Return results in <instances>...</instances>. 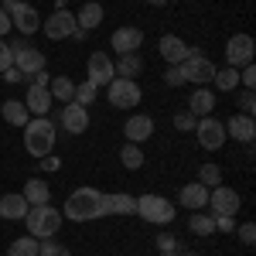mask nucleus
Here are the masks:
<instances>
[{
	"mask_svg": "<svg viewBox=\"0 0 256 256\" xmlns=\"http://www.w3.org/2000/svg\"><path fill=\"white\" fill-rule=\"evenodd\" d=\"M62 216L72 218V222H89V218H99V216H102V192H96V188H76L72 195L65 198Z\"/></svg>",
	"mask_w": 256,
	"mask_h": 256,
	"instance_id": "f257e3e1",
	"label": "nucleus"
},
{
	"mask_svg": "<svg viewBox=\"0 0 256 256\" xmlns=\"http://www.w3.org/2000/svg\"><path fill=\"white\" fill-rule=\"evenodd\" d=\"M24 147L31 158H48L55 147V123L48 116H34L24 123Z\"/></svg>",
	"mask_w": 256,
	"mask_h": 256,
	"instance_id": "f03ea898",
	"label": "nucleus"
},
{
	"mask_svg": "<svg viewBox=\"0 0 256 256\" xmlns=\"http://www.w3.org/2000/svg\"><path fill=\"white\" fill-rule=\"evenodd\" d=\"M62 218H65L62 208H52V205H31L28 216H24V222H28V236L52 239L62 229Z\"/></svg>",
	"mask_w": 256,
	"mask_h": 256,
	"instance_id": "7ed1b4c3",
	"label": "nucleus"
},
{
	"mask_svg": "<svg viewBox=\"0 0 256 256\" xmlns=\"http://www.w3.org/2000/svg\"><path fill=\"white\" fill-rule=\"evenodd\" d=\"M137 216L144 222H154V226H168L174 218V205L160 195H140L137 198Z\"/></svg>",
	"mask_w": 256,
	"mask_h": 256,
	"instance_id": "20e7f679",
	"label": "nucleus"
},
{
	"mask_svg": "<svg viewBox=\"0 0 256 256\" xmlns=\"http://www.w3.org/2000/svg\"><path fill=\"white\" fill-rule=\"evenodd\" d=\"M106 99H110V106H116V110H134L144 92H140L137 79H113L106 86Z\"/></svg>",
	"mask_w": 256,
	"mask_h": 256,
	"instance_id": "39448f33",
	"label": "nucleus"
},
{
	"mask_svg": "<svg viewBox=\"0 0 256 256\" xmlns=\"http://www.w3.org/2000/svg\"><path fill=\"white\" fill-rule=\"evenodd\" d=\"M181 72H184V82H198V86H208V82L216 79V65L212 58H205L202 52L192 48V55L181 62Z\"/></svg>",
	"mask_w": 256,
	"mask_h": 256,
	"instance_id": "423d86ee",
	"label": "nucleus"
},
{
	"mask_svg": "<svg viewBox=\"0 0 256 256\" xmlns=\"http://www.w3.org/2000/svg\"><path fill=\"white\" fill-rule=\"evenodd\" d=\"M10 55H14V68H18L20 76H34V72L44 68V55H41L34 44H28V41L10 44Z\"/></svg>",
	"mask_w": 256,
	"mask_h": 256,
	"instance_id": "0eeeda50",
	"label": "nucleus"
},
{
	"mask_svg": "<svg viewBox=\"0 0 256 256\" xmlns=\"http://www.w3.org/2000/svg\"><path fill=\"white\" fill-rule=\"evenodd\" d=\"M205 208H212V216H236L239 212V192L229 188V184H216L208 192V205Z\"/></svg>",
	"mask_w": 256,
	"mask_h": 256,
	"instance_id": "6e6552de",
	"label": "nucleus"
},
{
	"mask_svg": "<svg viewBox=\"0 0 256 256\" xmlns=\"http://www.w3.org/2000/svg\"><path fill=\"white\" fill-rule=\"evenodd\" d=\"M195 137H198V144H202L205 150H218V147L226 144V126H222L218 120H212V116H198Z\"/></svg>",
	"mask_w": 256,
	"mask_h": 256,
	"instance_id": "1a4fd4ad",
	"label": "nucleus"
},
{
	"mask_svg": "<svg viewBox=\"0 0 256 256\" xmlns=\"http://www.w3.org/2000/svg\"><path fill=\"white\" fill-rule=\"evenodd\" d=\"M226 62H229V68L253 65V38L250 34H232L229 44H226Z\"/></svg>",
	"mask_w": 256,
	"mask_h": 256,
	"instance_id": "9d476101",
	"label": "nucleus"
},
{
	"mask_svg": "<svg viewBox=\"0 0 256 256\" xmlns=\"http://www.w3.org/2000/svg\"><path fill=\"white\" fill-rule=\"evenodd\" d=\"M44 38L52 41H62V38H72L76 31H79V24H76V18L68 14V10H55L52 18H44Z\"/></svg>",
	"mask_w": 256,
	"mask_h": 256,
	"instance_id": "9b49d317",
	"label": "nucleus"
},
{
	"mask_svg": "<svg viewBox=\"0 0 256 256\" xmlns=\"http://www.w3.org/2000/svg\"><path fill=\"white\" fill-rule=\"evenodd\" d=\"M113 79H116L113 58H110V55H102V52H92V55H89V82L99 89V86H110Z\"/></svg>",
	"mask_w": 256,
	"mask_h": 256,
	"instance_id": "f8f14e48",
	"label": "nucleus"
},
{
	"mask_svg": "<svg viewBox=\"0 0 256 256\" xmlns=\"http://www.w3.org/2000/svg\"><path fill=\"white\" fill-rule=\"evenodd\" d=\"M62 126L72 134V137H79L89 130V110L79 106V102H65V110H62Z\"/></svg>",
	"mask_w": 256,
	"mask_h": 256,
	"instance_id": "ddd939ff",
	"label": "nucleus"
},
{
	"mask_svg": "<svg viewBox=\"0 0 256 256\" xmlns=\"http://www.w3.org/2000/svg\"><path fill=\"white\" fill-rule=\"evenodd\" d=\"M10 24L18 28L20 34H34V31L41 28V14L31 7V4H24V0H20L18 7L10 10Z\"/></svg>",
	"mask_w": 256,
	"mask_h": 256,
	"instance_id": "4468645a",
	"label": "nucleus"
},
{
	"mask_svg": "<svg viewBox=\"0 0 256 256\" xmlns=\"http://www.w3.org/2000/svg\"><path fill=\"white\" fill-rule=\"evenodd\" d=\"M110 44H113L116 55H130V52H137L140 44H144V31L140 28H116Z\"/></svg>",
	"mask_w": 256,
	"mask_h": 256,
	"instance_id": "2eb2a0df",
	"label": "nucleus"
},
{
	"mask_svg": "<svg viewBox=\"0 0 256 256\" xmlns=\"http://www.w3.org/2000/svg\"><path fill=\"white\" fill-rule=\"evenodd\" d=\"M158 52H160V58L168 62V65H181V62L192 55V48L178 38V34H164V38L158 41Z\"/></svg>",
	"mask_w": 256,
	"mask_h": 256,
	"instance_id": "dca6fc26",
	"label": "nucleus"
},
{
	"mask_svg": "<svg viewBox=\"0 0 256 256\" xmlns=\"http://www.w3.org/2000/svg\"><path fill=\"white\" fill-rule=\"evenodd\" d=\"M226 126V137H232V140H239V144H253V137H256V123H253V116H242V113H232V116L222 123Z\"/></svg>",
	"mask_w": 256,
	"mask_h": 256,
	"instance_id": "f3484780",
	"label": "nucleus"
},
{
	"mask_svg": "<svg viewBox=\"0 0 256 256\" xmlns=\"http://www.w3.org/2000/svg\"><path fill=\"white\" fill-rule=\"evenodd\" d=\"M123 134H126V144H144L147 137H154V120L144 116V113H137V116L126 120Z\"/></svg>",
	"mask_w": 256,
	"mask_h": 256,
	"instance_id": "a211bd4d",
	"label": "nucleus"
},
{
	"mask_svg": "<svg viewBox=\"0 0 256 256\" xmlns=\"http://www.w3.org/2000/svg\"><path fill=\"white\" fill-rule=\"evenodd\" d=\"M24 106H28V113H34V116H48V110H52V92H48V86H28Z\"/></svg>",
	"mask_w": 256,
	"mask_h": 256,
	"instance_id": "6ab92c4d",
	"label": "nucleus"
},
{
	"mask_svg": "<svg viewBox=\"0 0 256 256\" xmlns=\"http://www.w3.org/2000/svg\"><path fill=\"white\" fill-rule=\"evenodd\" d=\"M102 216H137L134 195H102Z\"/></svg>",
	"mask_w": 256,
	"mask_h": 256,
	"instance_id": "aec40b11",
	"label": "nucleus"
},
{
	"mask_svg": "<svg viewBox=\"0 0 256 256\" xmlns=\"http://www.w3.org/2000/svg\"><path fill=\"white\" fill-rule=\"evenodd\" d=\"M181 205H184V208H192V212H202V208L208 205V188H205V184H198V181L181 184Z\"/></svg>",
	"mask_w": 256,
	"mask_h": 256,
	"instance_id": "412c9836",
	"label": "nucleus"
},
{
	"mask_svg": "<svg viewBox=\"0 0 256 256\" xmlns=\"http://www.w3.org/2000/svg\"><path fill=\"white\" fill-rule=\"evenodd\" d=\"M212 110H216V92L212 89H195L192 99H188V113H195V116H212Z\"/></svg>",
	"mask_w": 256,
	"mask_h": 256,
	"instance_id": "4be33fe9",
	"label": "nucleus"
},
{
	"mask_svg": "<svg viewBox=\"0 0 256 256\" xmlns=\"http://www.w3.org/2000/svg\"><path fill=\"white\" fill-rule=\"evenodd\" d=\"M76 24H79L82 31H92L102 24V4L99 0H89V4H82V10L76 14Z\"/></svg>",
	"mask_w": 256,
	"mask_h": 256,
	"instance_id": "5701e85b",
	"label": "nucleus"
},
{
	"mask_svg": "<svg viewBox=\"0 0 256 256\" xmlns=\"http://www.w3.org/2000/svg\"><path fill=\"white\" fill-rule=\"evenodd\" d=\"M113 68H116V79H137L144 72V58L137 52H130V55H120V62H113Z\"/></svg>",
	"mask_w": 256,
	"mask_h": 256,
	"instance_id": "b1692460",
	"label": "nucleus"
},
{
	"mask_svg": "<svg viewBox=\"0 0 256 256\" xmlns=\"http://www.w3.org/2000/svg\"><path fill=\"white\" fill-rule=\"evenodd\" d=\"M28 202H24V195H4L0 198V218H24L28 216Z\"/></svg>",
	"mask_w": 256,
	"mask_h": 256,
	"instance_id": "393cba45",
	"label": "nucleus"
},
{
	"mask_svg": "<svg viewBox=\"0 0 256 256\" xmlns=\"http://www.w3.org/2000/svg\"><path fill=\"white\" fill-rule=\"evenodd\" d=\"M0 113H4V120H7V123H10V126H24V123H28V120H31V113H28V106H24V99H4V110H0Z\"/></svg>",
	"mask_w": 256,
	"mask_h": 256,
	"instance_id": "a878e982",
	"label": "nucleus"
},
{
	"mask_svg": "<svg viewBox=\"0 0 256 256\" xmlns=\"http://www.w3.org/2000/svg\"><path fill=\"white\" fill-rule=\"evenodd\" d=\"M20 195H24V202H28V205H48L52 192H48V184H44L41 178H31V181L24 184V192H20Z\"/></svg>",
	"mask_w": 256,
	"mask_h": 256,
	"instance_id": "bb28decb",
	"label": "nucleus"
},
{
	"mask_svg": "<svg viewBox=\"0 0 256 256\" xmlns=\"http://www.w3.org/2000/svg\"><path fill=\"white\" fill-rule=\"evenodd\" d=\"M48 92H52V99H58V102H72L76 82H72V79H65V76H55V79L48 82Z\"/></svg>",
	"mask_w": 256,
	"mask_h": 256,
	"instance_id": "cd10ccee",
	"label": "nucleus"
},
{
	"mask_svg": "<svg viewBox=\"0 0 256 256\" xmlns=\"http://www.w3.org/2000/svg\"><path fill=\"white\" fill-rule=\"evenodd\" d=\"M188 229H192L195 236H212V232H216V216H205V212H195V216L188 218Z\"/></svg>",
	"mask_w": 256,
	"mask_h": 256,
	"instance_id": "c85d7f7f",
	"label": "nucleus"
},
{
	"mask_svg": "<svg viewBox=\"0 0 256 256\" xmlns=\"http://www.w3.org/2000/svg\"><path fill=\"white\" fill-rule=\"evenodd\" d=\"M216 89H222V92H232V89H236L239 86V68H229V65H226V68H216Z\"/></svg>",
	"mask_w": 256,
	"mask_h": 256,
	"instance_id": "c756f323",
	"label": "nucleus"
},
{
	"mask_svg": "<svg viewBox=\"0 0 256 256\" xmlns=\"http://www.w3.org/2000/svg\"><path fill=\"white\" fill-rule=\"evenodd\" d=\"M7 256H38V239L34 236H20L10 242V250H7Z\"/></svg>",
	"mask_w": 256,
	"mask_h": 256,
	"instance_id": "7c9ffc66",
	"label": "nucleus"
},
{
	"mask_svg": "<svg viewBox=\"0 0 256 256\" xmlns=\"http://www.w3.org/2000/svg\"><path fill=\"white\" fill-rule=\"evenodd\" d=\"M120 160H123V168L137 171V168H144V150H140L137 144H123V150H120Z\"/></svg>",
	"mask_w": 256,
	"mask_h": 256,
	"instance_id": "2f4dec72",
	"label": "nucleus"
},
{
	"mask_svg": "<svg viewBox=\"0 0 256 256\" xmlns=\"http://www.w3.org/2000/svg\"><path fill=\"white\" fill-rule=\"evenodd\" d=\"M96 86H92V82L86 79V82H79V86H76V92H72V102H79V106H86V110H89V102H96Z\"/></svg>",
	"mask_w": 256,
	"mask_h": 256,
	"instance_id": "473e14b6",
	"label": "nucleus"
},
{
	"mask_svg": "<svg viewBox=\"0 0 256 256\" xmlns=\"http://www.w3.org/2000/svg\"><path fill=\"white\" fill-rule=\"evenodd\" d=\"M198 184H205V188L222 184V168H218V164H202V171H198Z\"/></svg>",
	"mask_w": 256,
	"mask_h": 256,
	"instance_id": "72a5a7b5",
	"label": "nucleus"
},
{
	"mask_svg": "<svg viewBox=\"0 0 256 256\" xmlns=\"http://www.w3.org/2000/svg\"><path fill=\"white\" fill-rule=\"evenodd\" d=\"M38 256H72V250L58 239H44V242H38Z\"/></svg>",
	"mask_w": 256,
	"mask_h": 256,
	"instance_id": "f704fd0d",
	"label": "nucleus"
},
{
	"mask_svg": "<svg viewBox=\"0 0 256 256\" xmlns=\"http://www.w3.org/2000/svg\"><path fill=\"white\" fill-rule=\"evenodd\" d=\"M195 123H198L195 113H178L174 116V126L181 130V134H195Z\"/></svg>",
	"mask_w": 256,
	"mask_h": 256,
	"instance_id": "c9c22d12",
	"label": "nucleus"
},
{
	"mask_svg": "<svg viewBox=\"0 0 256 256\" xmlns=\"http://www.w3.org/2000/svg\"><path fill=\"white\" fill-rule=\"evenodd\" d=\"M253 110H256V96H253V89H246V92L239 96V113H242V116H253Z\"/></svg>",
	"mask_w": 256,
	"mask_h": 256,
	"instance_id": "e433bc0d",
	"label": "nucleus"
},
{
	"mask_svg": "<svg viewBox=\"0 0 256 256\" xmlns=\"http://www.w3.org/2000/svg\"><path fill=\"white\" fill-rule=\"evenodd\" d=\"M158 250H160V253H178V236L160 232V236H158Z\"/></svg>",
	"mask_w": 256,
	"mask_h": 256,
	"instance_id": "4c0bfd02",
	"label": "nucleus"
},
{
	"mask_svg": "<svg viewBox=\"0 0 256 256\" xmlns=\"http://www.w3.org/2000/svg\"><path fill=\"white\" fill-rule=\"evenodd\" d=\"M239 239H242V246H253L256 242V226L253 222H242V226H239Z\"/></svg>",
	"mask_w": 256,
	"mask_h": 256,
	"instance_id": "58836bf2",
	"label": "nucleus"
},
{
	"mask_svg": "<svg viewBox=\"0 0 256 256\" xmlns=\"http://www.w3.org/2000/svg\"><path fill=\"white\" fill-rule=\"evenodd\" d=\"M239 82H242L246 89H253V86H256V68H253V65H242V68H239Z\"/></svg>",
	"mask_w": 256,
	"mask_h": 256,
	"instance_id": "ea45409f",
	"label": "nucleus"
},
{
	"mask_svg": "<svg viewBox=\"0 0 256 256\" xmlns=\"http://www.w3.org/2000/svg\"><path fill=\"white\" fill-rule=\"evenodd\" d=\"M164 82H168V86H181V82H184V72H181V65H171V68L164 72Z\"/></svg>",
	"mask_w": 256,
	"mask_h": 256,
	"instance_id": "a19ab883",
	"label": "nucleus"
},
{
	"mask_svg": "<svg viewBox=\"0 0 256 256\" xmlns=\"http://www.w3.org/2000/svg\"><path fill=\"white\" fill-rule=\"evenodd\" d=\"M10 65H14V55H10V44H7V41L0 38V72H4V68H10Z\"/></svg>",
	"mask_w": 256,
	"mask_h": 256,
	"instance_id": "79ce46f5",
	"label": "nucleus"
},
{
	"mask_svg": "<svg viewBox=\"0 0 256 256\" xmlns=\"http://www.w3.org/2000/svg\"><path fill=\"white\" fill-rule=\"evenodd\" d=\"M232 229H236L232 216H216V232H232Z\"/></svg>",
	"mask_w": 256,
	"mask_h": 256,
	"instance_id": "37998d69",
	"label": "nucleus"
},
{
	"mask_svg": "<svg viewBox=\"0 0 256 256\" xmlns=\"http://www.w3.org/2000/svg\"><path fill=\"white\" fill-rule=\"evenodd\" d=\"M24 79H28V76H20L14 65H10V68H4V82H24Z\"/></svg>",
	"mask_w": 256,
	"mask_h": 256,
	"instance_id": "c03bdc74",
	"label": "nucleus"
},
{
	"mask_svg": "<svg viewBox=\"0 0 256 256\" xmlns=\"http://www.w3.org/2000/svg\"><path fill=\"white\" fill-rule=\"evenodd\" d=\"M10 28H14V24H10V14H7V10L0 7V38H4V34H7Z\"/></svg>",
	"mask_w": 256,
	"mask_h": 256,
	"instance_id": "a18cd8bd",
	"label": "nucleus"
},
{
	"mask_svg": "<svg viewBox=\"0 0 256 256\" xmlns=\"http://www.w3.org/2000/svg\"><path fill=\"white\" fill-rule=\"evenodd\" d=\"M41 164H44V171H58V158H52V154L41 158Z\"/></svg>",
	"mask_w": 256,
	"mask_h": 256,
	"instance_id": "49530a36",
	"label": "nucleus"
},
{
	"mask_svg": "<svg viewBox=\"0 0 256 256\" xmlns=\"http://www.w3.org/2000/svg\"><path fill=\"white\" fill-rule=\"evenodd\" d=\"M147 4H154V7H164V4H168V0H147Z\"/></svg>",
	"mask_w": 256,
	"mask_h": 256,
	"instance_id": "de8ad7c7",
	"label": "nucleus"
},
{
	"mask_svg": "<svg viewBox=\"0 0 256 256\" xmlns=\"http://www.w3.org/2000/svg\"><path fill=\"white\" fill-rule=\"evenodd\" d=\"M160 256H181V253H160Z\"/></svg>",
	"mask_w": 256,
	"mask_h": 256,
	"instance_id": "09e8293b",
	"label": "nucleus"
},
{
	"mask_svg": "<svg viewBox=\"0 0 256 256\" xmlns=\"http://www.w3.org/2000/svg\"><path fill=\"white\" fill-rule=\"evenodd\" d=\"M184 256H198V253H184Z\"/></svg>",
	"mask_w": 256,
	"mask_h": 256,
	"instance_id": "8fccbe9b",
	"label": "nucleus"
}]
</instances>
